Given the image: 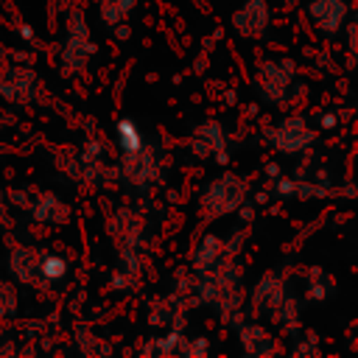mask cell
<instances>
[{
    "mask_svg": "<svg viewBox=\"0 0 358 358\" xmlns=\"http://www.w3.org/2000/svg\"><path fill=\"white\" fill-rule=\"evenodd\" d=\"M221 255H224V243H221L218 238L207 235V238L199 243V249H196V257H193V263H196V271H210L213 260H215V257H221Z\"/></svg>",
    "mask_w": 358,
    "mask_h": 358,
    "instance_id": "277c9868",
    "label": "cell"
},
{
    "mask_svg": "<svg viewBox=\"0 0 358 358\" xmlns=\"http://www.w3.org/2000/svg\"><path fill=\"white\" fill-rule=\"evenodd\" d=\"M112 28H115V36H117L120 42H126V39L131 36V25H129V22H115Z\"/></svg>",
    "mask_w": 358,
    "mask_h": 358,
    "instance_id": "9c48e42d",
    "label": "cell"
},
{
    "mask_svg": "<svg viewBox=\"0 0 358 358\" xmlns=\"http://www.w3.org/2000/svg\"><path fill=\"white\" fill-rule=\"evenodd\" d=\"M274 134V143L280 145V148H285V151H296V148H302L308 140H310V131L302 126V120L299 117H294V120H285L277 131H271Z\"/></svg>",
    "mask_w": 358,
    "mask_h": 358,
    "instance_id": "6da1fadb",
    "label": "cell"
},
{
    "mask_svg": "<svg viewBox=\"0 0 358 358\" xmlns=\"http://www.w3.org/2000/svg\"><path fill=\"white\" fill-rule=\"evenodd\" d=\"M62 204H59V199L53 196V193H45L42 199H39V204L34 207V218L36 221H59L56 215H53V210H59Z\"/></svg>",
    "mask_w": 358,
    "mask_h": 358,
    "instance_id": "ba28073f",
    "label": "cell"
},
{
    "mask_svg": "<svg viewBox=\"0 0 358 358\" xmlns=\"http://www.w3.org/2000/svg\"><path fill=\"white\" fill-rule=\"evenodd\" d=\"M344 11L347 8L341 0H313L310 3V17H316L319 28H324V31H336L341 25Z\"/></svg>",
    "mask_w": 358,
    "mask_h": 358,
    "instance_id": "3957f363",
    "label": "cell"
},
{
    "mask_svg": "<svg viewBox=\"0 0 358 358\" xmlns=\"http://www.w3.org/2000/svg\"><path fill=\"white\" fill-rule=\"evenodd\" d=\"M11 199H14V204H17V207H28V196H25V193H20V190H14V193H11Z\"/></svg>",
    "mask_w": 358,
    "mask_h": 358,
    "instance_id": "7c38bea8",
    "label": "cell"
},
{
    "mask_svg": "<svg viewBox=\"0 0 358 358\" xmlns=\"http://www.w3.org/2000/svg\"><path fill=\"white\" fill-rule=\"evenodd\" d=\"M266 173H268V176H274V179H277V176H280V168H277V165H274V162H271V165H266Z\"/></svg>",
    "mask_w": 358,
    "mask_h": 358,
    "instance_id": "2e32d148",
    "label": "cell"
},
{
    "mask_svg": "<svg viewBox=\"0 0 358 358\" xmlns=\"http://www.w3.org/2000/svg\"><path fill=\"white\" fill-rule=\"evenodd\" d=\"M36 268H39V274L45 280H62L67 274V260L59 257V255H39Z\"/></svg>",
    "mask_w": 358,
    "mask_h": 358,
    "instance_id": "8992f818",
    "label": "cell"
},
{
    "mask_svg": "<svg viewBox=\"0 0 358 358\" xmlns=\"http://www.w3.org/2000/svg\"><path fill=\"white\" fill-rule=\"evenodd\" d=\"M36 255L34 252H28V249H14V255H11V271L20 277V280H31V274H34V268H36Z\"/></svg>",
    "mask_w": 358,
    "mask_h": 358,
    "instance_id": "52a82bcc",
    "label": "cell"
},
{
    "mask_svg": "<svg viewBox=\"0 0 358 358\" xmlns=\"http://www.w3.org/2000/svg\"><path fill=\"white\" fill-rule=\"evenodd\" d=\"M185 352H187V355H190V352H201V355H204V352H207V341H204V338H199V341H193Z\"/></svg>",
    "mask_w": 358,
    "mask_h": 358,
    "instance_id": "8fae6325",
    "label": "cell"
},
{
    "mask_svg": "<svg viewBox=\"0 0 358 358\" xmlns=\"http://www.w3.org/2000/svg\"><path fill=\"white\" fill-rule=\"evenodd\" d=\"M274 190H277L280 196H291V193H294V182H288V179H277Z\"/></svg>",
    "mask_w": 358,
    "mask_h": 358,
    "instance_id": "30bf717a",
    "label": "cell"
},
{
    "mask_svg": "<svg viewBox=\"0 0 358 358\" xmlns=\"http://www.w3.org/2000/svg\"><path fill=\"white\" fill-rule=\"evenodd\" d=\"M322 126H324V129H333V126H336V115H330V112L322 115Z\"/></svg>",
    "mask_w": 358,
    "mask_h": 358,
    "instance_id": "4fadbf2b",
    "label": "cell"
},
{
    "mask_svg": "<svg viewBox=\"0 0 358 358\" xmlns=\"http://www.w3.org/2000/svg\"><path fill=\"white\" fill-rule=\"evenodd\" d=\"M17 34H20V36H25V39H34V31H31L28 25H17Z\"/></svg>",
    "mask_w": 358,
    "mask_h": 358,
    "instance_id": "5bb4252c",
    "label": "cell"
},
{
    "mask_svg": "<svg viewBox=\"0 0 358 358\" xmlns=\"http://www.w3.org/2000/svg\"><path fill=\"white\" fill-rule=\"evenodd\" d=\"M232 22H235V28H238L241 34H249V36L260 34L263 25H266V8H263V0H252V3H246V6L235 14Z\"/></svg>",
    "mask_w": 358,
    "mask_h": 358,
    "instance_id": "7a4b0ae2",
    "label": "cell"
},
{
    "mask_svg": "<svg viewBox=\"0 0 358 358\" xmlns=\"http://www.w3.org/2000/svg\"><path fill=\"white\" fill-rule=\"evenodd\" d=\"M117 140H120V148H123L126 157L140 154V148H143L140 126H137L134 120H120V123H117Z\"/></svg>",
    "mask_w": 358,
    "mask_h": 358,
    "instance_id": "5b68a950",
    "label": "cell"
},
{
    "mask_svg": "<svg viewBox=\"0 0 358 358\" xmlns=\"http://www.w3.org/2000/svg\"><path fill=\"white\" fill-rule=\"evenodd\" d=\"M241 218H243V221H252V218H255V210H252V207H241Z\"/></svg>",
    "mask_w": 358,
    "mask_h": 358,
    "instance_id": "9a60e30c",
    "label": "cell"
}]
</instances>
